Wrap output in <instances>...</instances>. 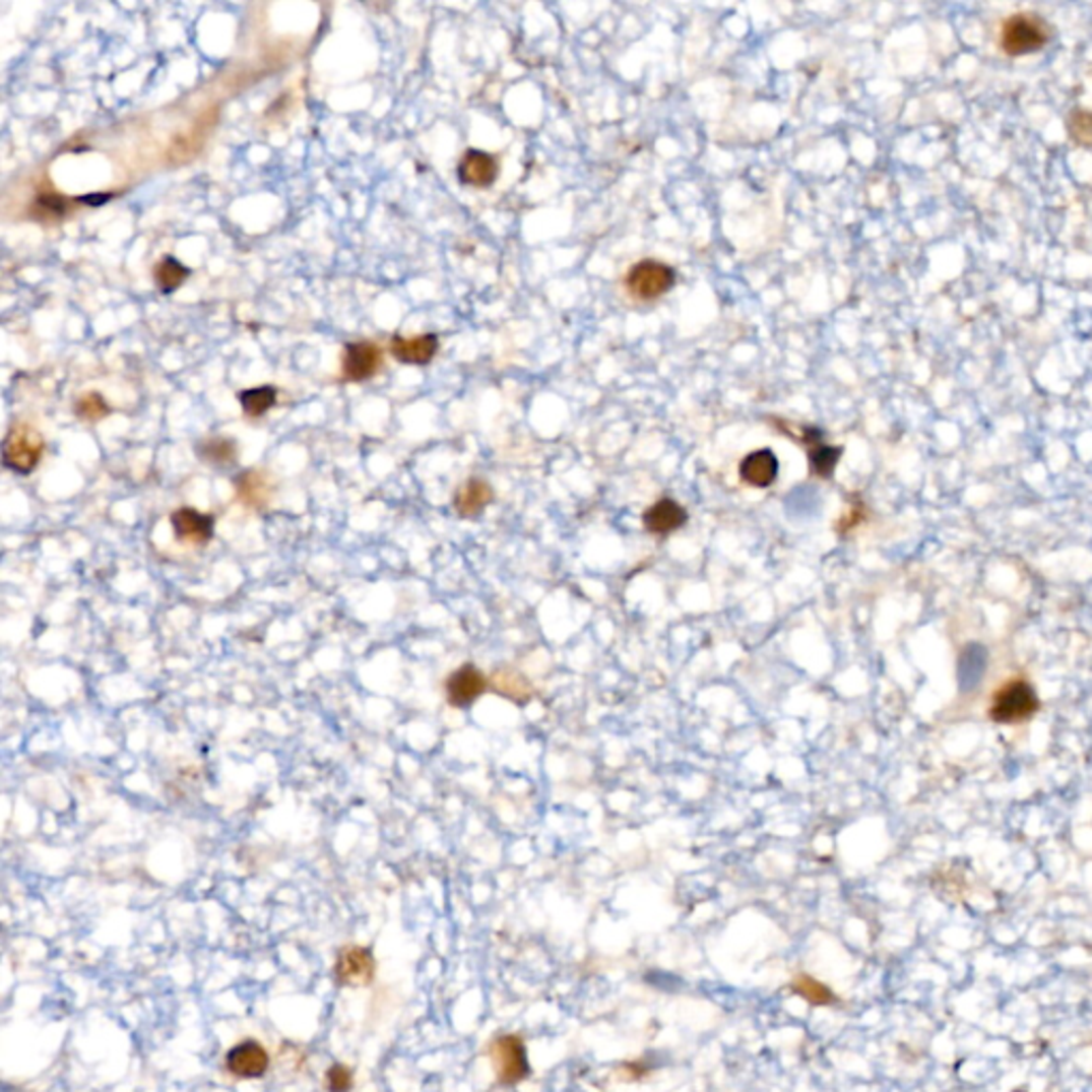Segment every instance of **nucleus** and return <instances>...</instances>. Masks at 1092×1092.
Segmentation results:
<instances>
[{
    "instance_id": "obj_19",
    "label": "nucleus",
    "mask_w": 1092,
    "mask_h": 1092,
    "mask_svg": "<svg viewBox=\"0 0 1092 1092\" xmlns=\"http://www.w3.org/2000/svg\"><path fill=\"white\" fill-rule=\"evenodd\" d=\"M789 988L791 992L805 999L809 1005H816V1008H826V1005L837 1003V994H834V990L809 973H796L789 983Z\"/></svg>"
},
{
    "instance_id": "obj_13",
    "label": "nucleus",
    "mask_w": 1092,
    "mask_h": 1092,
    "mask_svg": "<svg viewBox=\"0 0 1092 1092\" xmlns=\"http://www.w3.org/2000/svg\"><path fill=\"white\" fill-rule=\"evenodd\" d=\"M685 521H688V510L670 498L655 502L645 512V517H642V523H645L647 531L655 533V536H668V533L683 527Z\"/></svg>"
},
{
    "instance_id": "obj_5",
    "label": "nucleus",
    "mask_w": 1092,
    "mask_h": 1092,
    "mask_svg": "<svg viewBox=\"0 0 1092 1092\" xmlns=\"http://www.w3.org/2000/svg\"><path fill=\"white\" fill-rule=\"evenodd\" d=\"M675 282V269L659 261H640L626 275L628 293L640 302H653V299L666 295Z\"/></svg>"
},
{
    "instance_id": "obj_26",
    "label": "nucleus",
    "mask_w": 1092,
    "mask_h": 1092,
    "mask_svg": "<svg viewBox=\"0 0 1092 1092\" xmlns=\"http://www.w3.org/2000/svg\"><path fill=\"white\" fill-rule=\"evenodd\" d=\"M75 412L79 419L83 421H101L105 419L107 414H110V405H107V401L103 399V395L99 393H88L77 399L75 403Z\"/></svg>"
},
{
    "instance_id": "obj_2",
    "label": "nucleus",
    "mask_w": 1092,
    "mask_h": 1092,
    "mask_svg": "<svg viewBox=\"0 0 1092 1092\" xmlns=\"http://www.w3.org/2000/svg\"><path fill=\"white\" fill-rule=\"evenodd\" d=\"M1050 41V28L1035 13H1016L1003 21L999 46L1008 56L1039 52Z\"/></svg>"
},
{
    "instance_id": "obj_23",
    "label": "nucleus",
    "mask_w": 1092,
    "mask_h": 1092,
    "mask_svg": "<svg viewBox=\"0 0 1092 1092\" xmlns=\"http://www.w3.org/2000/svg\"><path fill=\"white\" fill-rule=\"evenodd\" d=\"M242 408L248 416L256 419V416H263L267 414L275 401H277V391L273 387H256V389H248V391H242L238 395Z\"/></svg>"
},
{
    "instance_id": "obj_24",
    "label": "nucleus",
    "mask_w": 1092,
    "mask_h": 1092,
    "mask_svg": "<svg viewBox=\"0 0 1092 1092\" xmlns=\"http://www.w3.org/2000/svg\"><path fill=\"white\" fill-rule=\"evenodd\" d=\"M71 203L73 201L56 195V192H43V195H39L37 201L33 203V216L43 222L60 220L69 213Z\"/></svg>"
},
{
    "instance_id": "obj_21",
    "label": "nucleus",
    "mask_w": 1092,
    "mask_h": 1092,
    "mask_svg": "<svg viewBox=\"0 0 1092 1092\" xmlns=\"http://www.w3.org/2000/svg\"><path fill=\"white\" fill-rule=\"evenodd\" d=\"M197 455L201 461L211 465H229L238 457V446L229 438H207L199 442Z\"/></svg>"
},
{
    "instance_id": "obj_20",
    "label": "nucleus",
    "mask_w": 1092,
    "mask_h": 1092,
    "mask_svg": "<svg viewBox=\"0 0 1092 1092\" xmlns=\"http://www.w3.org/2000/svg\"><path fill=\"white\" fill-rule=\"evenodd\" d=\"M491 688H494L500 696H506L515 702H527L531 698V685L527 679L515 670H496L491 677Z\"/></svg>"
},
{
    "instance_id": "obj_4",
    "label": "nucleus",
    "mask_w": 1092,
    "mask_h": 1092,
    "mask_svg": "<svg viewBox=\"0 0 1092 1092\" xmlns=\"http://www.w3.org/2000/svg\"><path fill=\"white\" fill-rule=\"evenodd\" d=\"M46 442L41 434L26 423L13 425L3 442V461L15 474H30L39 465Z\"/></svg>"
},
{
    "instance_id": "obj_11",
    "label": "nucleus",
    "mask_w": 1092,
    "mask_h": 1092,
    "mask_svg": "<svg viewBox=\"0 0 1092 1092\" xmlns=\"http://www.w3.org/2000/svg\"><path fill=\"white\" fill-rule=\"evenodd\" d=\"M382 366V350L372 341H355L344 350V376L346 380L361 382L372 378Z\"/></svg>"
},
{
    "instance_id": "obj_16",
    "label": "nucleus",
    "mask_w": 1092,
    "mask_h": 1092,
    "mask_svg": "<svg viewBox=\"0 0 1092 1092\" xmlns=\"http://www.w3.org/2000/svg\"><path fill=\"white\" fill-rule=\"evenodd\" d=\"M216 114H218V110L213 112L211 116L209 114L201 116L197 120V124L192 126L188 133L176 137V141L171 143V147H169V160L171 163H186V160L195 158L201 152V147H203V143L207 139L209 128L213 126V122H216Z\"/></svg>"
},
{
    "instance_id": "obj_25",
    "label": "nucleus",
    "mask_w": 1092,
    "mask_h": 1092,
    "mask_svg": "<svg viewBox=\"0 0 1092 1092\" xmlns=\"http://www.w3.org/2000/svg\"><path fill=\"white\" fill-rule=\"evenodd\" d=\"M1067 131L1078 145H1092V114L1086 110L1072 112L1067 120Z\"/></svg>"
},
{
    "instance_id": "obj_1",
    "label": "nucleus",
    "mask_w": 1092,
    "mask_h": 1092,
    "mask_svg": "<svg viewBox=\"0 0 1092 1092\" xmlns=\"http://www.w3.org/2000/svg\"><path fill=\"white\" fill-rule=\"evenodd\" d=\"M1039 711V696L1033 685L1024 679H1014L997 690L990 702V719L994 723L1012 725L1035 717Z\"/></svg>"
},
{
    "instance_id": "obj_22",
    "label": "nucleus",
    "mask_w": 1092,
    "mask_h": 1092,
    "mask_svg": "<svg viewBox=\"0 0 1092 1092\" xmlns=\"http://www.w3.org/2000/svg\"><path fill=\"white\" fill-rule=\"evenodd\" d=\"M188 275H190V269L184 267L178 259H174V256H167V259H163L154 269V280L158 288L167 295L178 291Z\"/></svg>"
},
{
    "instance_id": "obj_3",
    "label": "nucleus",
    "mask_w": 1092,
    "mask_h": 1092,
    "mask_svg": "<svg viewBox=\"0 0 1092 1092\" xmlns=\"http://www.w3.org/2000/svg\"><path fill=\"white\" fill-rule=\"evenodd\" d=\"M489 1058L502 1086H517L529 1076V1058L523 1037L500 1035L489 1045Z\"/></svg>"
},
{
    "instance_id": "obj_7",
    "label": "nucleus",
    "mask_w": 1092,
    "mask_h": 1092,
    "mask_svg": "<svg viewBox=\"0 0 1092 1092\" xmlns=\"http://www.w3.org/2000/svg\"><path fill=\"white\" fill-rule=\"evenodd\" d=\"M487 677L476 666H472V663H465V666L457 668L446 679L444 690L448 702L457 706V709H465V706L474 704L487 692Z\"/></svg>"
},
{
    "instance_id": "obj_12",
    "label": "nucleus",
    "mask_w": 1092,
    "mask_h": 1092,
    "mask_svg": "<svg viewBox=\"0 0 1092 1092\" xmlns=\"http://www.w3.org/2000/svg\"><path fill=\"white\" fill-rule=\"evenodd\" d=\"M738 474H741V480L747 483L749 487L766 489V487L773 485L777 480V476H779V459H777V455L773 451H768V448H762V451L749 453L741 461Z\"/></svg>"
},
{
    "instance_id": "obj_6",
    "label": "nucleus",
    "mask_w": 1092,
    "mask_h": 1092,
    "mask_svg": "<svg viewBox=\"0 0 1092 1092\" xmlns=\"http://www.w3.org/2000/svg\"><path fill=\"white\" fill-rule=\"evenodd\" d=\"M376 975V960L368 948H344L335 962V977L344 986H368Z\"/></svg>"
},
{
    "instance_id": "obj_8",
    "label": "nucleus",
    "mask_w": 1092,
    "mask_h": 1092,
    "mask_svg": "<svg viewBox=\"0 0 1092 1092\" xmlns=\"http://www.w3.org/2000/svg\"><path fill=\"white\" fill-rule=\"evenodd\" d=\"M227 1069L229 1074L242 1080H254L263 1078L269 1069V1054L261 1043L252 1039L235 1045L227 1054Z\"/></svg>"
},
{
    "instance_id": "obj_9",
    "label": "nucleus",
    "mask_w": 1092,
    "mask_h": 1092,
    "mask_svg": "<svg viewBox=\"0 0 1092 1092\" xmlns=\"http://www.w3.org/2000/svg\"><path fill=\"white\" fill-rule=\"evenodd\" d=\"M213 517L199 512L195 508H178L171 515V527H174L176 538L186 544H207L213 538Z\"/></svg>"
},
{
    "instance_id": "obj_14",
    "label": "nucleus",
    "mask_w": 1092,
    "mask_h": 1092,
    "mask_svg": "<svg viewBox=\"0 0 1092 1092\" xmlns=\"http://www.w3.org/2000/svg\"><path fill=\"white\" fill-rule=\"evenodd\" d=\"M457 171L463 184L487 188L498 178V160L487 152H480V149H467Z\"/></svg>"
},
{
    "instance_id": "obj_17",
    "label": "nucleus",
    "mask_w": 1092,
    "mask_h": 1092,
    "mask_svg": "<svg viewBox=\"0 0 1092 1092\" xmlns=\"http://www.w3.org/2000/svg\"><path fill=\"white\" fill-rule=\"evenodd\" d=\"M494 500V489L483 478H469L465 480L455 494V510L461 517L472 519L478 517L480 512Z\"/></svg>"
},
{
    "instance_id": "obj_10",
    "label": "nucleus",
    "mask_w": 1092,
    "mask_h": 1092,
    "mask_svg": "<svg viewBox=\"0 0 1092 1092\" xmlns=\"http://www.w3.org/2000/svg\"><path fill=\"white\" fill-rule=\"evenodd\" d=\"M796 438L809 448L811 472L816 476H820V478H830L834 474V467H837V463H839V459L843 455V448L824 444L822 432L816 430V427H809V425L802 427V436H796Z\"/></svg>"
},
{
    "instance_id": "obj_27",
    "label": "nucleus",
    "mask_w": 1092,
    "mask_h": 1092,
    "mask_svg": "<svg viewBox=\"0 0 1092 1092\" xmlns=\"http://www.w3.org/2000/svg\"><path fill=\"white\" fill-rule=\"evenodd\" d=\"M329 1092H348L352 1088V1074L344 1065H333L327 1072Z\"/></svg>"
},
{
    "instance_id": "obj_15",
    "label": "nucleus",
    "mask_w": 1092,
    "mask_h": 1092,
    "mask_svg": "<svg viewBox=\"0 0 1092 1092\" xmlns=\"http://www.w3.org/2000/svg\"><path fill=\"white\" fill-rule=\"evenodd\" d=\"M438 346V337L434 333L391 339L393 357L401 363H410V366H425V363H430L436 357Z\"/></svg>"
},
{
    "instance_id": "obj_18",
    "label": "nucleus",
    "mask_w": 1092,
    "mask_h": 1092,
    "mask_svg": "<svg viewBox=\"0 0 1092 1092\" xmlns=\"http://www.w3.org/2000/svg\"><path fill=\"white\" fill-rule=\"evenodd\" d=\"M235 489H238V498L254 510L265 508L273 494V487L267 474L259 472V469H248V472L238 476V480H235Z\"/></svg>"
}]
</instances>
